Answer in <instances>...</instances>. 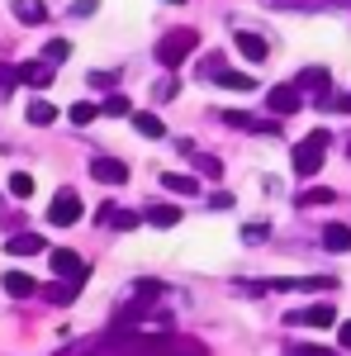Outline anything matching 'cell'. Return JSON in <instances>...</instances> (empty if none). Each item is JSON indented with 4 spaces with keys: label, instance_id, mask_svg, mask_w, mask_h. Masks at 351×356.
Returning <instances> with one entry per match:
<instances>
[{
    "label": "cell",
    "instance_id": "6da1fadb",
    "mask_svg": "<svg viewBox=\"0 0 351 356\" xmlns=\"http://www.w3.org/2000/svg\"><path fill=\"white\" fill-rule=\"evenodd\" d=\"M100 356H209V347L181 332H129V337H105Z\"/></svg>",
    "mask_w": 351,
    "mask_h": 356
},
{
    "label": "cell",
    "instance_id": "7a4b0ae2",
    "mask_svg": "<svg viewBox=\"0 0 351 356\" xmlns=\"http://www.w3.org/2000/svg\"><path fill=\"white\" fill-rule=\"evenodd\" d=\"M195 48H199V33L195 29H171V33L157 38V62H162L166 72H176L186 57H195Z\"/></svg>",
    "mask_w": 351,
    "mask_h": 356
},
{
    "label": "cell",
    "instance_id": "3957f363",
    "mask_svg": "<svg viewBox=\"0 0 351 356\" xmlns=\"http://www.w3.org/2000/svg\"><path fill=\"white\" fill-rule=\"evenodd\" d=\"M327 143H332V134L327 129H313V134L304 138V143H295V152H290V162H295V171L309 181L313 171H323V152H327Z\"/></svg>",
    "mask_w": 351,
    "mask_h": 356
},
{
    "label": "cell",
    "instance_id": "277c9868",
    "mask_svg": "<svg viewBox=\"0 0 351 356\" xmlns=\"http://www.w3.org/2000/svg\"><path fill=\"white\" fill-rule=\"evenodd\" d=\"M266 110L275 114V119H290V114L304 110V90H299V86H270L266 90Z\"/></svg>",
    "mask_w": 351,
    "mask_h": 356
},
{
    "label": "cell",
    "instance_id": "5b68a950",
    "mask_svg": "<svg viewBox=\"0 0 351 356\" xmlns=\"http://www.w3.org/2000/svg\"><path fill=\"white\" fill-rule=\"evenodd\" d=\"M76 219H81V195L72 191V186H62V191L53 195V209H48V223H57V228H72Z\"/></svg>",
    "mask_w": 351,
    "mask_h": 356
},
{
    "label": "cell",
    "instance_id": "8992f818",
    "mask_svg": "<svg viewBox=\"0 0 351 356\" xmlns=\"http://www.w3.org/2000/svg\"><path fill=\"white\" fill-rule=\"evenodd\" d=\"M223 124L228 129H243V134H261V138L280 134V119H256V114H243V110H223Z\"/></svg>",
    "mask_w": 351,
    "mask_h": 356
},
{
    "label": "cell",
    "instance_id": "52a82bcc",
    "mask_svg": "<svg viewBox=\"0 0 351 356\" xmlns=\"http://www.w3.org/2000/svg\"><path fill=\"white\" fill-rule=\"evenodd\" d=\"M48 261H53V275L57 280H85V261L81 257H76V252H67V247H53V252H48Z\"/></svg>",
    "mask_w": 351,
    "mask_h": 356
},
{
    "label": "cell",
    "instance_id": "ba28073f",
    "mask_svg": "<svg viewBox=\"0 0 351 356\" xmlns=\"http://www.w3.org/2000/svg\"><path fill=\"white\" fill-rule=\"evenodd\" d=\"M90 176H95L100 186H124V181H129V166L119 162V157H95V162H90Z\"/></svg>",
    "mask_w": 351,
    "mask_h": 356
},
{
    "label": "cell",
    "instance_id": "9c48e42d",
    "mask_svg": "<svg viewBox=\"0 0 351 356\" xmlns=\"http://www.w3.org/2000/svg\"><path fill=\"white\" fill-rule=\"evenodd\" d=\"M275 295H285V290H332L337 280L332 275H304V280H290V275H275V280H266Z\"/></svg>",
    "mask_w": 351,
    "mask_h": 356
},
{
    "label": "cell",
    "instance_id": "30bf717a",
    "mask_svg": "<svg viewBox=\"0 0 351 356\" xmlns=\"http://www.w3.org/2000/svg\"><path fill=\"white\" fill-rule=\"evenodd\" d=\"M285 323H295V328H327V323H337V314H332V304H313V309L290 314Z\"/></svg>",
    "mask_w": 351,
    "mask_h": 356
},
{
    "label": "cell",
    "instance_id": "8fae6325",
    "mask_svg": "<svg viewBox=\"0 0 351 356\" xmlns=\"http://www.w3.org/2000/svg\"><path fill=\"white\" fill-rule=\"evenodd\" d=\"M204 72H209V76H214V81L223 86V90H256V81H252L247 72H233V67H218V62H209Z\"/></svg>",
    "mask_w": 351,
    "mask_h": 356
},
{
    "label": "cell",
    "instance_id": "7c38bea8",
    "mask_svg": "<svg viewBox=\"0 0 351 356\" xmlns=\"http://www.w3.org/2000/svg\"><path fill=\"white\" fill-rule=\"evenodd\" d=\"M233 43H238V53L252 57V62H266V57H270L266 38H261V33H252V29H238V33H233Z\"/></svg>",
    "mask_w": 351,
    "mask_h": 356
},
{
    "label": "cell",
    "instance_id": "4fadbf2b",
    "mask_svg": "<svg viewBox=\"0 0 351 356\" xmlns=\"http://www.w3.org/2000/svg\"><path fill=\"white\" fill-rule=\"evenodd\" d=\"M10 10H15V19L28 24V29H38L48 19V5H43V0H10Z\"/></svg>",
    "mask_w": 351,
    "mask_h": 356
},
{
    "label": "cell",
    "instance_id": "5bb4252c",
    "mask_svg": "<svg viewBox=\"0 0 351 356\" xmlns=\"http://www.w3.org/2000/svg\"><path fill=\"white\" fill-rule=\"evenodd\" d=\"M19 81L33 86V90H48L53 86V62H24L19 67Z\"/></svg>",
    "mask_w": 351,
    "mask_h": 356
},
{
    "label": "cell",
    "instance_id": "9a60e30c",
    "mask_svg": "<svg viewBox=\"0 0 351 356\" xmlns=\"http://www.w3.org/2000/svg\"><path fill=\"white\" fill-rule=\"evenodd\" d=\"M0 285H5V295H10V300H28V295L38 290V280H33V275H24V271H5V280H0Z\"/></svg>",
    "mask_w": 351,
    "mask_h": 356
},
{
    "label": "cell",
    "instance_id": "2e32d148",
    "mask_svg": "<svg viewBox=\"0 0 351 356\" xmlns=\"http://www.w3.org/2000/svg\"><path fill=\"white\" fill-rule=\"evenodd\" d=\"M142 223H152V228H176V223H181V209H176V204H147V209H142Z\"/></svg>",
    "mask_w": 351,
    "mask_h": 356
},
{
    "label": "cell",
    "instance_id": "e0dca14e",
    "mask_svg": "<svg viewBox=\"0 0 351 356\" xmlns=\"http://www.w3.org/2000/svg\"><path fill=\"white\" fill-rule=\"evenodd\" d=\"M43 247H48V243H43L38 233H15V238L5 243V252H10V257H38Z\"/></svg>",
    "mask_w": 351,
    "mask_h": 356
},
{
    "label": "cell",
    "instance_id": "ac0fdd59",
    "mask_svg": "<svg viewBox=\"0 0 351 356\" xmlns=\"http://www.w3.org/2000/svg\"><path fill=\"white\" fill-rule=\"evenodd\" d=\"M323 247L327 252H351V228L347 223H327L323 228Z\"/></svg>",
    "mask_w": 351,
    "mask_h": 356
},
{
    "label": "cell",
    "instance_id": "d6986e66",
    "mask_svg": "<svg viewBox=\"0 0 351 356\" xmlns=\"http://www.w3.org/2000/svg\"><path fill=\"white\" fill-rule=\"evenodd\" d=\"M76 295H81V280H57V285L43 290V300H48V304H72Z\"/></svg>",
    "mask_w": 351,
    "mask_h": 356
},
{
    "label": "cell",
    "instance_id": "ffe728a7",
    "mask_svg": "<svg viewBox=\"0 0 351 356\" xmlns=\"http://www.w3.org/2000/svg\"><path fill=\"white\" fill-rule=\"evenodd\" d=\"M162 186H166V191H176V195H199V181H195V176H186V171H166Z\"/></svg>",
    "mask_w": 351,
    "mask_h": 356
},
{
    "label": "cell",
    "instance_id": "44dd1931",
    "mask_svg": "<svg viewBox=\"0 0 351 356\" xmlns=\"http://www.w3.org/2000/svg\"><path fill=\"white\" fill-rule=\"evenodd\" d=\"M133 129H138L142 138H162V134H166V124L157 119V114H147V110H133Z\"/></svg>",
    "mask_w": 351,
    "mask_h": 356
},
{
    "label": "cell",
    "instance_id": "7402d4cb",
    "mask_svg": "<svg viewBox=\"0 0 351 356\" xmlns=\"http://www.w3.org/2000/svg\"><path fill=\"white\" fill-rule=\"evenodd\" d=\"M28 124H33V129H48V124H53V119H57V110H53V105H48V100H28Z\"/></svg>",
    "mask_w": 351,
    "mask_h": 356
},
{
    "label": "cell",
    "instance_id": "603a6c76",
    "mask_svg": "<svg viewBox=\"0 0 351 356\" xmlns=\"http://www.w3.org/2000/svg\"><path fill=\"white\" fill-rule=\"evenodd\" d=\"M100 114H114V119H133V105L114 90V95H105V105H100Z\"/></svg>",
    "mask_w": 351,
    "mask_h": 356
},
{
    "label": "cell",
    "instance_id": "cb8c5ba5",
    "mask_svg": "<svg viewBox=\"0 0 351 356\" xmlns=\"http://www.w3.org/2000/svg\"><path fill=\"white\" fill-rule=\"evenodd\" d=\"M190 162H195V171H199V176H209V181H218V176H223V162H218V157H209V152H195Z\"/></svg>",
    "mask_w": 351,
    "mask_h": 356
},
{
    "label": "cell",
    "instance_id": "d4e9b609",
    "mask_svg": "<svg viewBox=\"0 0 351 356\" xmlns=\"http://www.w3.org/2000/svg\"><path fill=\"white\" fill-rule=\"evenodd\" d=\"M337 195L323 191V186H309V191H299V209H309V204H332Z\"/></svg>",
    "mask_w": 351,
    "mask_h": 356
},
{
    "label": "cell",
    "instance_id": "484cf974",
    "mask_svg": "<svg viewBox=\"0 0 351 356\" xmlns=\"http://www.w3.org/2000/svg\"><path fill=\"white\" fill-rule=\"evenodd\" d=\"M67 57H72V43H67V38H53V43L43 48V62H53V67H62Z\"/></svg>",
    "mask_w": 351,
    "mask_h": 356
},
{
    "label": "cell",
    "instance_id": "4316f807",
    "mask_svg": "<svg viewBox=\"0 0 351 356\" xmlns=\"http://www.w3.org/2000/svg\"><path fill=\"white\" fill-rule=\"evenodd\" d=\"M95 114H100V105H90V100H76V105H72V114H67V119H72V124H76V129H85V124H90V119H95Z\"/></svg>",
    "mask_w": 351,
    "mask_h": 356
},
{
    "label": "cell",
    "instance_id": "83f0119b",
    "mask_svg": "<svg viewBox=\"0 0 351 356\" xmlns=\"http://www.w3.org/2000/svg\"><path fill=\"white\" fill-rule=\"evenodd\" d=\"M10 195H15V200H28V195H33V176H28V171H15V176H10Z\"/></svg>",
    "mask_w": 351,
    "mask_h": 356
},
{
    "label": "cell",
    "instance_id": "f1b7e54d",
    "mask_svg": "<svg viewBox=\"0 0 351 356\" xmlns=\"http://www.w3.org/2000/svg\"><path fill=\"white\" fill-rule=\"evenodd\" d=\"M105 352V337H95V342H76V347H67V352H57V356H100Z\"/></svg>",
    "mask_w": 351,
    "mask_h": 356
},
{
    "label": "cell",
    "instance_id": "f546056e",
    "mask_svg": "<svg viewBox=\"0 0 351 356\" xmlns=\"http://www.w3.org/2000/svg\"><path fill=\"white\" fill-rule=\"evenodd\" d=\"M15 86H19V67H10V62H0V90L10 95Z\"/></svg>",
    "mask_w": 351,
    "mask_h": 356
},
{
    "label": "cell",
    "instance_id": "4dcf8cb0",
    "mask_svg": "<svg viewBox=\"0 0 351 356\" xmlns=\"http://www.w3.org/2000/svg\"><path fill=\"white\" fill-rule=\"evenodd\" d=\"M100 10V0H72V19H85V15H95Z\"/></svg>",
    "mask_w": 351,
    "mask_h": 356
},
{
    "label": "cell",
    "instance_id": "1f68e13d",
    "mask_svg": "<svg viewBox=\"0 0 351 356\" xmlns=\"http://www.w3.org/2000/svg\"><path fill=\"white\" fill-rule=\"evenodd\" d=\"M285 356H337V352H327V347H285Z\"/></svg>",
    "mask_w": 351,
    "mask_h": 356
},
{
    "label": "cell",
    "instance_id": "d6a6232c",
    "mask_svg": "<svg viewBox=\"0 0 351 356\" xmlns=\"http://www.w3.org/2000/svg\"><path fill=\"white\" fill-rule=\"evenodd\" d=\"M209 209H233V195H228V191H218V195H209Z\"/></svg>",
    "mask_w": 351,
    "mask_h": 356
},
{
    "label": "cell",
    "instance_id": "836d02e7",
    "mask_svg": "<svg viewBox=\"0 0 351 356\" xmlns=\"http://www.w3.org/2000/svg\"><path fill=\"white\" fill-rule=\"evenodd\" d=\"M152 95H157V100H176V81H171V76H166V81L157 86V90H152Z\"/></svg>",
    "mask_w": 351,
    "mask_h": 356
},
{
    "label": "cell",
    "instance_id": "e575fe53",
    "mask_svg": "<svg viewBox=\"0 0 351 356\" xmlns=\"http://www.w3.org/2000/svg\"><path fill=\"white\" fill-rule=\"evenodd\" d=\"M247 243H256V238H266V223H247V233H243Z\"/></svg>",
    "mask_w": 351,
    "mask_h": 356
},
{
    "label": "cell",
    "instance_id": "d590c367",
    "mask_svg": "<svg viewBox=\"0 0 351 356\" xmlns=\"http://www.w3.org/2000/svg\"><path fill=\"white\" fill-rule=\"evenodd\" d=\"M342 347H347V352H351V318H347V323H342Z\"/></svg>",
    "mask_w": 351,
    "mask_h": 356
},
{
    "label": "cell",
    "instance_id": "8d00e7d4",
    "mask_svg": "<svg viewBox=\"0 0 351 356\" xmlns=\"http://www.w3.org/2000/svg\"><path fill=\"white\" fill-rule=\"evenodd\" d=\"M166 5H186V0H166Z\"/></svg>",
    "mask_w": 351,
    "mask_h": 356
},
{
    "label": "cell",
    "instance_id": "74e56055",
    "mask_svg": "<svg viewBox=\"0 0 351 356\" xmlns=\"http://www.w3.org/2000/svg\"><path fill=\"white\" fill-rule=\"evenodd\" d=\"M347 152H351V138H347Z\"/></svg>",
    "mask_w": 351,
    "mask_h": 356
},
{
    "label": "cell",
    "instance_id": "f35d334b",
    "mask_svg": "<svg viewBox=\"0 0 351 356\" xmlns=\"http://www.w3.org/2000/svg\"><path fill=\"white\" fill-rule=\"evenodd\" d=\"M347 110H351V95H347Z\"/></svg>",
    "mask_w": 351,
    "mask_h": 356
},
{
    "label": "cell",
    "instance_id": "ab89813d",
    "mask_svg": "<svg viewBox=\"0 0 351 356\" xmlns=\"http://www.w3.org/2000/svg\"><path fill=\"white\" fill-rule=\"evenodd\" d=\"M313 5H318V0H313Z\"/></svg>",
    "mask_w": 351,
    "mask_h": 356
}]
</instances>
